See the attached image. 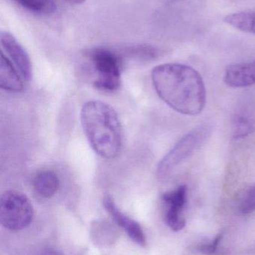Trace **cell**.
I'll list each match as a JSON object with an SVG mask.
<instances>
[{
    "label": "cell",
    "instance_id": "cell-1",
    "mask_svg": "<svg viewBox=\"0 0 255 255\" xmlns=\"http://www.w3.org/2000/svg\"><path fill=\"white\" fill-rule=\"evenodd\" d=\"M156 93L171 109L181 115L196 116L206 106V88L200 73L185 64H160L151 71Z\"/></svg>",
    "mask_w": 255,
    "mask_h": 255
},
{
    "label": "cell",
    "instance_id": "cell-2",
    "mask_svg": "<svg viewBox=\"0 0 255 255\" xmlns=\"http://www.w3.org/2000/svg\"><path fill=\"white\" fill-rule=\"evenodd\" d=\"M81 123L94 152L106 159L118 156L122 145V128L112 106L97 100L87 102L81 111Z\"/></svg>",
    "mask_w": 255,
    "mask_h": 255
},
{
    "label": "cell",
    "instance_id": "cell-3",
    "mask_svg": "<svg viewBox=\"0 0 255 255\" xmlns=\"http://www.w3.org/2000/svg\"><path fill=\"white\" fill-rule=\"evenodd\" d=\"M211 132V126L202 124L181 138L159 163L158 178L163 180L169 178L179 165L193 155L208 140Z\"/></svg>",
    "mask_w": 255,
    "mask_h": 255
},
{
    "label": "cell",
    "instance_id": "cell-4",
    "mask_svg": "<svg viewBox=\"0 0 255 255\" xmlns=\"http://www.w3.org/2000/svg\"><path fill=\"white\" fill-rule=\"evenodd\" d=\"M34 210L29 199L15 190L4 192L0 199V221L5 229L18 231L32 221Z\"/></svg>",
    "mask_w": 255,
    "mask_h": 255
},
{
    "label": "cell",
    "instance_id": "cell-5",
    "mask_svg": "<svg viewBox=\"0 0 255 255\" xmlns=\"http://www.w3.org/2000/svg\"><path fill=\"white\" fill-rule=\"evenodd\" d=\"M88 55L97 74L94 87L106 92L117 91L121 86V61L118 55L104 48L92 49Z\"/></svg>",
    "mask_w": 255,
    "mask_h": 255
},
{
    "label": "cell",
    "instance_id": "cell-6",
    "mask_svg": "<svg viewBox=\"0 0 255 255\" xmlns=\"http://www.w3.org/2000/svg\"><path fill=\"white\" fill-rule=\"evenodd\" d=\"M255 131V91L244 96L237 106L233 118V138L241 139Z\"/></svg>",
    "mask_w": 255,
    "mask_h": 255
},
{
    "label": "cell",
    "instance_id": "cell-7",
    "mask_svg": "<svg viewBox=\"0 0 255 255\" xmlns=\"http://www.w3.org/2000/svg\"><path fill=\"white\" fill-rule=\"evenodd\" d=\"M162 200L166 205L165 221L168 226L174 232L182 230L186 226V221L181 212L187 203V186L181 185L172 191L164 193Z\"/></svg>",
    "mask_w": 255,
    "mask_h": 255
},
{
    "label": "cell",
    "instance_id": "cell-8",
    "mask_svg": "<svg viewBox=\"0 0 255 255\" xmlns=\"http://www.w3.org/2000/svg\"><path fill=\"white\" fill-rule=\"evenodd\" d=\"M1 44L6 53L10 57L22 79L31 80L32 76L31 61L25 49L16 39L7 31L0 33Z\"/></svg>",
    "mask_w": 255,
    "mask_h": 255
},
{
    "label": "cell",
    "instance_id": "cell-9",
    "mask_svg": "<svg viewBox=\"0 0 255 255\" xmlns=\"http://www.w3.org/2000/svg\"><path fill=\"white\" fill-rule=\"evenodd\" d=\"M103 205L106 211L112 216L115 223L127 232V235L135 243L144 247L146 241H145V234L139 223L119 211L113 199L109 196H106L104 198Z\"/></svg>",
    "mask_w": 255,
    "mask_h": 255
},
{
    "label": "cell",
    "instance_id": "cell-10",
    "mask_svg": "<svg viewBox=\"0 0 255 255\" xmlns=\"http://www.w3.org/2000/svg\"><path fill=\"white\" fill-rule=\"evenodd\" d=\"M224 81L231 88H247L255 85V61L229 65L225 71Z\"/></svg>",
    "mask_w": 255,
    "mask_h": 255
},
{
    "label": "cell",
    "instance_id": "cell-11",
    "mask_svg": "<svg viewBox=\"0 0 255 255\" xmlns=\"http://www.w3.org/2000/svg\"><path fill=\"white\" fill-rule=\"evenodd\" d=\"M19 73L15 70L10 60L1 53L0 63V85L1 89L10 92H19L22 90V82Z\"/></svg>",
    "mask_w": 255,
    "mask_h": 255
},
{
    "label": "cell",
    "instance_id": "cell-12",
    "mask_svg": "<svg viewBox=\"0 0 255 255\" xmlns=\"http://www.w3.org/2000/svg\"><path fill=\"white\" fill-rule=\"evenodd\" d=\"M33 186L37 194L42 197L50 198L58 190L59 180L52 171H43L34 177Z\"/></svg>",
    "mask_w": 255,
    "mask_h": 255
},
{
    "label": "cell",
    "instance_id": "cell-13",
    "mask_svg": "<svg viewBox=\"0 0 255 255\" xmlns=\"http://www.w3.org/2000/svg\"><path fill=\"white\" fill-rule=\"evenodd\" d=\"M224 21L240 31L255 34V10L230 13Z\"/></svg>",
    "mask_w": 255,
    "mask_h": 255
},
{
    "label": "cell",
    "instance_id": "cell-14",
    "mask_svg": "<svg viewBox=\"0 0 255 255\" xmlns=\"http://www.w3.org/2000/svg\"><path fill=\"white\" fill-rule=\"evenodd\" d=\"M24 8L40 13L50 14L56 10L57 4L54 0H13Z\"/></svg>",
    "mask_w": 255,
    "mask_h": 255
},
{
    "label": "cell",
    "instance_id": "cell-15",
    "mask_svg": "<svg viewBox=\"0 0 255 255\" xmlns=\"http://www.w3.org/2000/svg\"><path fill=\"white\" fill-rule=\"evenodd\" d=\"M239 209L244 214L255 211V183L244 189L239 199Z\"/></svg>",
    "mask_w": 255,
    "mask_h": 255
},
{
    "label": "cell",
    "instance_id": "cell-16",
    "mask_svg": "<svg viewBox=\"0 0 255 255\" xmlns=\"http://www.w3.org/2000/svg\"><path fill=\"white\" fill-rule=\"evenodd\" d=\"M222 238H223V235H217V238H216L212 242L210 243V244H202V245L199 246L198 250L202 252L204 254H214V253L217 252V248H218L219 244H220Z\"/></svg>",
    "mask_w": 255,
    "mask_h": 255
},
{
    "label": "cell",
    "instance_id": "cell-17",
    "mask_svg": "<svg viewBox=\"0 0 255 255\" xmlns=\"http://www.w3.org/2000/svg\"><path fill=\"white\" fill-rule=\"evenodd\" d=\"M64 1H67V2L72 4H82L85 0H64Z\"/></svg>",
    "mask_w": 255,
    "mask_h": 255
}]
</instances>
